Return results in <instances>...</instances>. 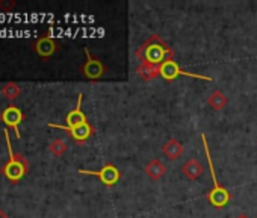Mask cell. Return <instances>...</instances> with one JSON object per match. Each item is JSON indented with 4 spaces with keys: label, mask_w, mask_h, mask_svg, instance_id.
<instances>
[{
    "label": "cell",
    "mask_w": 257,
    "mask_h": 218,
    "mask_svg": "<svg viewBox=\"0 0 257 218\" xmlns=\"http://www.w3.org/2000/svg\"><path fill=\"white\" fill-rule=\"evenodd\" d=\"M137 58L141 64L162 65L167 59H174V50L158 34H153L137 50Z\"/></svg>",
    "instance_id": "6da1fadb"
},
{
    "label": "cell",
    "mask_w": 257,
    "mask_h": 218,
    "mask_svg": "<svg viewBox=\"0 0 257 218\" xmlns=\"http://www.w3.org/2000/svg\"><path fill=\"white\" fill-rule=\"evenodd\" d=\"M5 134V141L8 146V153H10V161L2 167V174L5 176V179L11 183H17L20 182L29 171V164L26 161V158L23 155H17L13 150V144H11V137L8 132V128H5L4 131Z\"/></svg>",
    "instance_id": "7a4b0ae2"
},
{
    "label": "cell",
    "mask_w": 257,
    "mask_h": 218,
    "mask_svg": "<svg viewBox=\"0 0 257 218\" xmlns=\"http://www.w3.org/2000/svg\"><path fill=\"white\" fill-rule=\"evenodd\" d=\"M201 141H203V147H204V153H206V158H207V162H209V168H210V174H212V180H213V188L207 192L206 198L209 200L210 204H213L215 207L221 209L224 207L228 201H230V192L225 186H222L218 180H216V174H215V167H213V161H212V156H210V150H209V146H207V140H206V135L201 134Z\"/></svg>",
    "instance_id": "3957f363"
},
{
    "label": "cell",
    "mask_w": 257,
    "mask_h": 218,
    "mask_svg": "<svg viewBox=\"0 0 257 218\" xmlns=\"http://www.w3.org/2000/svg\"><path fill=\"white\" fill-rule=\"evenodd\" d=\"M161 76H162L165 80H176V79L180 77V76H188V77L203 79V80L212 82V77H210V76H204V74H200V73H189V71L182 70V68L179 67V64H177L174 59H167V61L161 65Z\"/></svg>",
    "instance_id": "277c9868"
},
{
    "label": "cell",
    "mask_w": 257,
    "mask_h": 218,
    "mask_svg": "<svg viewBox=\"0 0 257 218\" xmlns=\"http://www.w3.org/2000/svg\"><path fill=\"white\" fill-rule=\"evenodd\" d=\"M83 52H85V55H86V61H85V64L80 67L82 74H83L86 79H89V80H97V79L103 77L104 73L107 71L106 65H104L98 58H94V56L91 55V52H89L88 47H85Z\"/></svg>",
    "instance_id": "5b68a950"
},
{
    "label": "cell",
    "mask_w": 257,
    "mask_h": 218,
    "mask_svg": "<svg viewBox=\"0 0 257 218\" xmlns=\"http://www.w3.org/2000/svg\"><path fill=\"white\" fill-rule=\"evenodd\" d=\"M0 120L5 123L7 128L13 129L14 134H16V137L20 140V137H22L20 135V125L25 120V114H23V111H22L19 106L10 104L8 107H5L4 113L0 114Z\"/></svg>",
    "instance_id": "8992f818"
},
{
    "label": "cell",
    "mask_w": 257,
    "mask_h": 218,
    "mask_svg": "<svg viewBox=\"0 0 257 218\" xmlns=\"http://www.w3.org/2000/svg\"><path fill=\"white\" fill-rule=\"evenodd\" d=\"M79 173H80V174H88V176H97V177L101 180V183L106 185V186H113V185L119 180V177H121L119 170H118L113 164H106V165H103L98 171H92V170H79Z\"/></svg>",
    "instance_id": "52a82bcc"
},
{
    "label": "cell",
    "mask_w": 257,
    "mask_h": 218,
    "mask_svg": "<svg viewBox=\"0 0 257 218\" xmlns=\"http://www.w3.org/2000/svg\"><path fill=\"white\" fill-rule=\"evenodd\" d=\"M49 128H56V129H62V131H67L70 134V137L77 141V143H85L88 141L92 135H94V128L91 126V123H85L82 126H77V128H67V126H62V125H55V123H49Z\"/></svg>",
    "instance_id": "ba28073f"
},
{
    "label": "cell",
    "mask_w": 257,
    "mask_h": 218,
    "mask_svg": "<svg viewBox=\"0 0 257 218\" xmlns=\"http://www.w3.org/2000/svg\"><path fill=\"white\" fill-rule=\"evenodd\" d=\"M82 100H83V94L80 92L77 95V104H76V107L71 109V111L65 117V123H67L65 126L67 128H77V126H82V125L88 123V119H86V116L82 111Z\"/></svg>",
    "instance_id": "9c48e42d"
},
{
    "label": "cell",
    "mask_w": 257,
    "mask_h": 218,
    "mask_svg": "<svg viewBox=\"0 0 257 218\" xmlns=\"http://www.w3.org/2000/svg\"><path fill=\"white\" fill-rule=\"evenodd\" d=\"M34 49L41 58H50L58 50V43L52 37H41L37 40Z\"/></svg>",
    "instance_id": "30bf717a"
},
{
    "label": "cell",
    "mask_w": 257,
    "mask_h": 218,
    "mask_svg": "<svg viewBox=\"0 0 257 218\" xmlns=\"http://www.w3.org/2000/svg\"><path fill=\"white\" fill-rule=\"evenodd\" d=\"M182 173L189 179V180H197L203 176L204 173V167L203 164L195 159V158H191L189 161H186L183 165H182Z\"/></svg>",
    "instance_id": "8fae6325"
},
{
    "label": "cell",
    "mask_w": 257,
    "mask_h": 218,
    "mask_svg": "<svg viewBox=\"0 0 257 218\" xmlns=\"http://www.w3.org/2000/svg\"><path fill=\"white\" fill-rule=\"evenodd\" d=\"M146 174L152 179V180H159L161 177L165 176L167 173V165L159 161V159H152L146 167H144Z\"/></svg>",
    "instance_id": "7c38bea8"
},
{
    "label": "cell",
    "mask_w": 257,
    "mask_h": 218,
    "mask_svg": "<svg viewBox=\"0 0 257 218\" xmlns=\"http://www.w3.org/2000/svg\"><path fill=\"white\" fill-rule=\"evenodd\" d=\"M162 150H164V155H165L168 159L176 161V159H179V158L183 155V150H185V149H183V144H182L179 140L173 138V140H170V141H167V143L164 144Z\"/></svg>",
    "instance_id": "4fadbf2b"
},
{
    "label": "cell",
    "mask_w": 257,
    "mask_h": 218,
    "mask_svg": "<svg viewBox=\"0 0 257 218\" xmlns=\"http://www.w3.org/2000/svg\"><path fill=\"white\" fill-rule=\"evenodd\" d=\"M137 73L138 76L149 82V80H153L155 77L161 76V65H152V64H140L138 68H137Z\"/></svg>",
    "instance_id": "5bb4252c"
},
{
    "label": "cell",
    "mask_w": 257,
    "mask_h": 218,
    "mask_svg": "<svg viewBox=\"0 0 257 218\" xmlns=\"http://www.w3.org/2000/svg\"><path fill=\"white\" fill-rule=\"evenodd\" d=\"M207 103H209V106H210L212 109H215V111H221V109H224V107L227 106L228 97H227L222 91L215 89V91H212V92L209 94Z\"/></svg>",
    "instance_id": "9a60e30c"
},
{
    "label": "cell",
    "mask_w": 257,
    "mask_h": 218,
    "mask_svg": "<svg viewBox=\"0 0 257 218\" xmlns=\"http://www.w3.org/2000/svg\"><path fill=\"white\" fill-rule=\"evenodd\" d=\"M20 92H22L20 86H19L17 83H14V82H8V83H5L4 88H2V94H4L8 100H16V98L20 95Z\"/></svg>",
    "instance_id": "2e32d148"
},
{
    "label": "cell",
    "mask_w": 257,
    "mask_h": 218,
    "mask_svg": "<svg viewBox=\"0 0 257 218\" xmlns=\"http://www.w3.org/2000/svg\"><path fill=\"white\" fill-rule=\"evenodd\" d=\"M50 152L55 155V156H62L65 152H67V149H68V146H67V143L64 141V140H59V138H56V140H53L52 141V144H50Z\"/></svg>",
    "instance_id": "e0dca14e"
},
{
    "label": "cell",
    "mask_w": 257,
    "mask_h": 218,
    "mask_svg": "<svg viewBox=\"0 0 257 218\" xmlns=\"http://www.w3.org/2000/svg\"><path fill=\"white\" fill-rule=\"evenodd\" d=\"M14 7H16V2H13V0H11V2H7V0H0V8H2L5 13H10Z\"/></svg>",
    "instance_id": "ac0fdd59"
},
{
    "label": "cell",
    "mask_w": 257,
    "mask_h": 218,
    "mask_svg": "<svg viewBox=\"0 0 257 218\" xmlns=\"http://www.w3.org/2000/svg\"><path fill=\"white\" fill-rule=\"evenodd\" d=\"M0 218H8V215H7L2 209H0Z\"/></svg>",
    "instance_id": "d6986e66"
},
{
    "label": "cell",
    "mask_w": 257,
    "mask_h": 218,
    "mask_svg": "<svg viewBox=\"0 0 257 218\" xmlns=\"http://www.w3.org/2000/svg\"><path fill=\"white\" fill-rule=\"evenodd\" d=\"M237 218H249V216H248V215H245V213H240V215H239Z\"/></svg>",
    "instance_id": "ffe728a7"
}]
</instances>
